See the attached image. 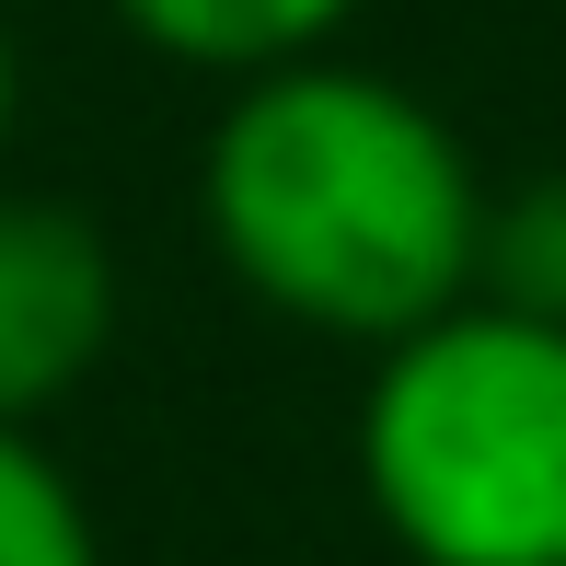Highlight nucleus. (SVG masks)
Listing matches in <instances>:
<instances>
[{
    "instance_id": "nucleus-1",
    "label": "nucleus",
    "mask_w": 566,
    "mask_h": 566,
    "mask_svg": "<svg viewBox=\"0 0 566 566\" xmlns=\"http://www.w3.org/2000/svg\"><path fill=\"white\" fill-rule=\"evenodd\" d=\"M485 174L417 82L358 59H290L231 82L197 150V209L254 313L336 347H394L474 301Z\"/></svg>"
},
{
    "instance_id": "nucleus-2",
    "label": "nucleus",
    "mask_w": 566,
    "mask_h": 566,
    "mask_svg": "<svg viewBox=\"0 0 566 566\" xmlns=\"http://www.w3.org/2000/svg\"><path fill=\"white\" fill-rule=\"evenodd\" d=\"M358 497L405 566H566V336L497 301L394 336L358 394Z\"/></svg>"
},
{
    "instance_id": "nucleus-3",
    "label": "nucleus",
    "mask_w": 566,
    "mask_h": 566,
    "mask_svg": "<svg viewBox=\"0 0 566 566\" xmlns=\"http://www.w3.org/2000/svg\"><path fill=\"white\" fill-rule=\"evenodd\" d=\"M116 324H127L116 231L70 197L0 186V417L46 428L116 358Z\"/></svg>"
},
{
    "instance_id": "nucleus-4",
    "label": "nucleus",
    "mask_w": 566,
    "mask_h": 566,
    "mask_svg": "<svg viewBox=\"0 0 566 566\" xmlns=\"http://www.w3.org/2000/svg\"><path fill=\"white\" fill-rule=\"evenodd\" d=\"M105 12L174 70L254 82V70H290V59H336L358 0H105Z\"/></svg>"
},
{
    "instance_id": "nucleus-5",
    "label": "nucleus",
    "mask_w": 566,
    "mask_h": 566,
    "mask_svg": "<svg viewBox=\"0 0 566 566\" xmlns=\"http://www.w3.org/2000/svg\"><path fill=\"white\" fill-rule=\"evenodd\" d=\"M474 301H497V313L555 324V336H566V163H555V174H521V186L485 197Z\"/></svg>"
},
{
    "instance_id": "nucleus-6",
    "label": "nucleus",
    "mask_w": 566,
    "mask_h": 566,
    "mask_svg": "<svg viewBox=\"0 0 566 566\" xmlns=\"http://www.w3.org/2000/svg\"><path fill=\"white\" fill-rule=\"evenodd\" d=\"M0 566H105V532H93V497L46 428L0 417Z\"/></svg>"
},
{
    "instance_id": "nucleus-7",
    "label": "nucleus",
    "mask_w": 566,
    "mask_h": 566,
    "mask_svg": "<svg viewBox=\"0 0 566 566\" xmlns=\"http://www.w3.org/2000/svg\"><path fill=\"white\" fill-rule=\"evenodd\" d=\"M12 127H23V46H12V12H0V163H12Z\"/></svg>"
},
{
    "instance_id": "nucleus-8",
    "label": "nucleus",
    "mask_w": 566,
    "mask_h": 566,
    "mask_svg": "<svg viewBox=\"0 0 566 566\" xmlns=\"http://www.w3.org/2000/svg\"><path fill=\"white\" fill-rule=\"evenodd\" d=\"M0 12H12V0H0Z\"/></svg>"
}]
</instances>
